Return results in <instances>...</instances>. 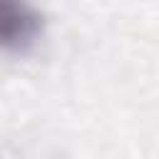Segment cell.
I'll return each instance as SVG.
<instances>
[{"label":"cell","instance_id":"obj_1","mask_svg":"<svg viewBox=\"0 0 159 159\" xmlns=\"http://www.w3.org/2000/svg\"><path fill=\"white\" fill-rule=\"evenodd\" d=\"M45 32V15L30 0H0V52L27 55Z\"/></svg>","mask_w":159,"mask_h":159}]
</instances>
